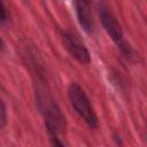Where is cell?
I'll use <instances>...</instances> for the list:
<instances>
[{"label": "cell", "instance_id": "6da1fadb", "mask_svg": "<svg viewBox=\"0 0 147 147\" xmlns=\"http://www.w3.org/2000/svg\"><path fill=\"white\" fill-rule=\"evenodd\" d=\"M37 100L39 109L45 119V126L51 144L54 146H64V142L61 141V139L65 134L67 122L60 107L56 102H54L53 99L41 92H38Z\"/></svg>", "mask_w": 147, "mask_h": 147}, {"label": "cell", "instance_id": "7a4b0ae2", "mask_svg": "<svg viewBox=\"0 0 147 147\" xmlns=\"http://www.w3.org/2000/svg\"><path fill=\"white\" fill-rule=\"evenodd\" d=\"M68 98L71 107L78 114V116L93 130L99 126L98 116L94 111V108L84 92V90L77 84L71 83L68 87Z\"/></svg>", "mask_w": 147, "mask_h": 147}, {"label": "cell", "instance_id": "3957f363", "mask_svg": "<svg viewBox=\"0 0 147 147\" xmlns=\"http://www.w3.org/2000/svg\"><path fill=\"white\" fill-rule=\"evenodd\" d=\"M62 42L67 52L82 64H88L91 62V55L85 45L80 41V39L71 32H62Z\"/></svg>", "mask_w": 147, "mask_h": 147}, {"label": "cell", "instance_id": "277c9868", "mask_svg": "<svg viewBox=\"0 0 147 147\" xmlns=\"http://www.w3.org/2000/svg\"><path fill=\"white\" fill-rule=\"evenodd\" d=\"M99 17H100V22H101L105 31L114 40V42L117 46H119L122 42H124L123 30H122L118 21L116 20V17L113 15V13L108 9L107 6H105V5L100 6V8H99Z\"/></svg>", "mask_w": 147, "mask_h": 147}, {"label": "cell", "instance_id": "5b68a950", "mask_svg": "<svg viewBox=\"0 0 147 147\" xmlns=\"http://www.w3.org/2000/svg\"><path fill=\"white\" fill-rule=\"evenodd\" d=\"M75 10L79 25L85 32L90 33L93 29L91 0H75Z\"/></svg>", "mask_w": 147, "mask_h": 147}, {"label": "cell", "instance_id": "8992f818", "mask_svg": "<svg viewBox=\"0 0 147 147\" xmlns=\"http://www.w3.org/2000/svg\"><path fill=\"white\" fill-rule=\"evenodd\" d=\"M8 122V116H7V108L2 99L0 98V130L3 129L7 125Z\"/></svg>", "mask_w": 147, "mask_h": 147}, {"label": "cell", "instance_id": "52a82bcc", "mask_svg": "<svg viewBox=\"0 0 147 147\" xmlns=\"http://www.w3.org/2000/svg\"><path fill=\"white\" fill-rule=\"evenodd\" d=\"M8 20V13L5 5V0H0V23H5Z\"/></svg>", "mask_w": 147, "mask_h": 147}, {"label": "cell", "instance_id": "ba28073f", "mask_svg": "<svg viewBox=\"0 0 147 147\" xmlns=\"http://www.w3.org/2000/svg\"><path fill=\"white\" fill-rule=\"evenodd\" d=\"M5 48V42H3V40H2V38L0 37V51H2Z\"/></svg>", "mask_w": 147, "mask_h": 147}]
</instances>
